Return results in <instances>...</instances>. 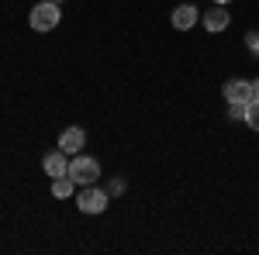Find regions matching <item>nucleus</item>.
Segmentation results:
<instances>
[{
    "label": "nucleus",
    "instance_id": "2",
    "mask_svg": "<svg viewBox=\"0 0 259 255\" xmlns=\"http://www.w3.org/2000/svg\"><path fill=\"white\" fill-rule=\"evenodd\" d=\"M69 176H73L76 186H90V183L100 179V162L90 156H73L69 159Z\"/></svg>",
    "mask_w": 259,
    "mask_h": 255
},
{
    "label": "nucleus",
    "instance_id": "14",
    "mask_svg": "<svg viewBox=\"0 0 259 255\" xmlns=\"http://www.w3.org/2000/svg\"><path fill=\"white\" fill-rule=\"evenodd\" d=\"M252 97H259V79H252Z\"/></svg>",
    "mask_w": 259,
    "mask_h": 255
},
{
    "label": "nucleus",
    "instance_id": "9",
    "mask_svg": "<svg viewBox=\"0 0 259 255\" xmlns=\"http://www.w3.org/2000/svg\"><path fill=\"white\" fill-rule=\"evenodd\" d=\"M73 186H76V183H73V176L52 179V196H56V200H69V196H73Z\"/></svg>",
    "mask_w": 259,
    "mask_h": 255
},
{
    "label": "nucleus",
    "instance_id": "8",
    "mask_svg": "<svg viewBox=\"0 0 259 255\" xmlns=\"http://www.w3.org/2000/svg\"><path fill=\"white\" fill-rule=\"evenodd\" d=\"M228 11H225V4H214V7H207V11H204V28H207V31H225V28H228Z\"/></svg>",
    "mask_w": 259,
    "mask_h": 255
},
{
    "label": "nucleus",
    "instance_id": "3",
    "mask_svg": "<svg viewBox=\"0 0 259 255\" xmlns=\"http://www.w3.org/2000/svg\"><path fill=\"white\" fill-rule=\"evenodd\" d=\"M76 203H80L83 214H104V211H107V203H111V193H107V190H100L97 183H90V186H83V190H80Z\"/></svg>",
    "mask_w": 259,
    "mask_h": 255
},
{
    "label": "nucleus",
    "instance_id": "7",
    "mask_svg": "<svg viewBox=\"0 0 259 255\" xmlns=\"http://www.w3.org/2000/svg\"><path fill=\"white\" fill-rule=\"evenodd\" d=\"M169 21H173V28H177V31H190V28L200 21V11L194 7V4H180Z\"/></svg>",
    "mask_w": 259,
    "mask_h": 255
},
{
    "label": "nucleus",
    "instance_id": "16",
    "mask_svg": "<svg viewBox=\"0 0 259 255\" xmlns=\"http://www.w3.org/2000/svg\"><path fill=\"white\" fill-rule=\"evenodd\" d=\"M56 4H62V0H56Z\"/></svg>",
    "mask_w": 259,
    "mask_h": 255
},
{
    "label": "nucleus",
    "instance_id": "12",
    "mask_svg": "<svg viewBox=\"0 0 259 255\" xmlns=\"http://www.w3.org/2000/svg\"><path fill=\"white\" fill-rule=\"evenodd\" d=\"M245 45H249V52L259 56V31H249V35H245Z\"/></svg>",
    "mask_w": 259,
    "mask_h": 255
},
{
    "label": "nucleus",
    "instance_id": "11",
    "mask_svg": "<svg viewBox=\"0 0 259 255\" xmlns=\"http://www.w3.org/2000/svg\"><path fill=\"white\" fill-rule=\"evenodd\" d=\"M249 104H228V121H245Z\"/></svg>",
    "mask_w": 259,
    "mask_h": 255
},
{
    "label": "nucleus",
    "instance_id": "15",
    "mask_svg": "<svg viewBox=\"0 0 259 255\" xmlns=\"http://www.w3.org/2000/svg\"><path fill=\"white\" fill-rule=\"evenodd\" d=\"M211 4H232V0H211Z\"/></svg>",
    "mask_w": 259,
    "mask_h": 255
},
{
    "label": "nucleus",
    "instance_id": "4",
    "mask_svg": "<svg viewBox=\"0 0 259 255\" xmlns=\"http://www.w3.org/2000/svg\"><path fill=\"white\" fill-rule=\"evenodd\" d=\"M221 93H225L228 104H249V100H252V83H249V79H228Z\"/></svg>",
    "mask_w": 259,
    "mask_h": 255
},
{
    "label": "nucleus",
    "instance_id": "6",
    "mask_svg": "<svg viewBox=\"0 0 259 255\" xmlns=\"http://www.w3.org/2000/svg\"><path fill=\"white\" fill-rule=\"evenodd\" d=\"M41 169H45V176H52V179L69 176V162H66V152H62V148L49 152V156L41 159Z\"/></svg>",
    "mask_w": 259,
    "mask_h": 255
},
{
    "label": "nucleus",
    "instance_id": "1",
    "mask_svg": "<svg viewBox=\"0 0 259 255\" xmlns=\"http://www.w3.org/2000/svg\"><path fill=\"white\" fill-rule=\"evenodd\" d=\"M59 4L56 0H41V4H35L31 7V14H28V24L35 28V31H52V28H59Z\"/></svg>",
    "mask_w": 259,
    "mask_h": 255
},
{
    "label": "nucleus",
    "instance_id": "5",
    "mask_svg": "<svg viewBox=\"0 0 259 255\" xmlns=\"http://www.w3.org/2000/svg\"><path fill=\"white\" fill-rule=\"evenodd\" d=\"M83 145H87V131L76 128V124H73V128H66V131L59 135V148L66 152V156H80Z\"/></svg>",
    "mask_w": 259,
    "mask_h": 255
},
{
    "label": "nucleus",
    "instance_id": "13",
    "mask_svg": "<svg viewBox=\"0 0 259 255\" xmlns=\"http://www.w3.org/2000/svg\"><path fill=\"white\" fill-rule=\"evenodd\" d=\"M111 193H124V179H114L111 183Z\"/></svg>",
    "mask_w": 259,
    "mask_h": 255
},
{
    "label": "nucleus",
    "instance_id": "10",
    "mask_svg": "<svg viewBox=\"0 0 259 255\" xmlns=\"http://www.w3.org/2000/svg\"><path fill=\"white\" fill-rule=\"evenodd\" d=\"M245 124H249L252 131H259V97L249 100V111H245Z\"/></svg>",
    "mask_w": 259,
    "mask_h": 255
}]
</instances>
